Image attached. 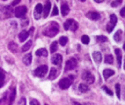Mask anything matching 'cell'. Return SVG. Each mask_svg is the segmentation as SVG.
I'll return each instance as SVG.
<instances>
[{
    "mask_svg": "<svg viewBox=\"0 0 125 105\" xmlns=\"http://www.w3.org/2000/svg\"><path fill=\"white\" fill-rule=\"evenodd\" d=\"M59 33V25L55 22H51L49 24L48 27L43 31L44 35L49 36V37H53Z\"/></svg>",
    "mask_w": 125,
    "mask_h": 105,
    "instance_id": "cell-1",
    "label": "cell"
},
{
    "mask_svg": "<svg viewBox=\"0 0 125 105\" xmlns=\"http://www.w3.org/2000/svg\"><path fill=\"white\" fill-rule=\"evenodd\" d=\"M72 79H73V76H69L67 78L63 79V80H61L59 82V87L62 89H67L72 84Z\"/></svg>",
    "mask_w": 125,
    "mask_h": 105,
    "instance_id": "cell-2",
    "label": "cell"
},
{
    "mask_svg": "<svg viewBox=\"0 0 125 105\" xmlns=\"http://www.w3.org/2000/svg\"><path fill=\"white\" fill-rule=\"evenodd\" d=\"M47 71H48L47 65H41V66H39L38 68H36V69L34 70V75H35L36 77L42 78V77H44V76L47 74Z\"/></svg>",
    "mask_w": 125,
    "mask_h": 105,
    "instance_id": "cell-3",
    "label": "cell"
},
{
    "mask_svg": "<svg viewBox=\"0 0 125 105\" xmlns=\"http://www.w3.org/2000/svg\"><path fill=\"white\" fill-rule=\"evenodd\" d=\"M77 66V61L76 59H74V58H70L66 61V67H65V71L67 72V71H70V70H73L74 68H76Z\"/></svg>",
    "mask_w": 125,
    "mask_h": 105,
    "instance_id": "cell-4",
    "label": "cell"
},
{
    "mask_svg": "<svg viewBox=\"0 0 125 105\" xmlns=\"http://www.w3.org/2000/svg\"><path fill=\"white\" fill-rule=\"evenodd\" d=\"M116 23H117V18H116V16H115L114 14H111V15H110V22L109 23L108 27H107V31H108L109 33H111V32L113 31Z\"/></svg>",
    "mask_w": 125,
    "mask_h": 105,
    "instance_id": "cell-5",
    "label": "cell"
},
{
    "mask_svg": "<svg viewBox=\"0 0 125 105\" xmlns=\"http://www.w3.org/2000/svg\"><path fill=\"white\" fill-rule=\"evenodd\" d=\"M27 11L28 10H27L26 6H20V7L15 9V16L18 17V18H22V17H23L24 15H26Z\"/></svg>",
    "mask_w": 125,
    "mask_h": 105,
    "instance_id": "cell-6",
    "label": "cell"
},
{
    "mask_svg": "<svg viewBox=\"0 0 125 105\" xmlns=\"http://www.w3.org/2000/svg\"><path fill=\"white\" fill-rule=\"evenodd\" d=\"M82 79L87 83V84H93L95 81V78L94 76L90 73V72H84L82 75Z\"/></svg>",
    "mask_w": 125,
    "mask_h": 105,
    "instance_id": "cell-7",
    "label": "cell"
},
{
    "mask_svg": "<svg viewBox=\"0 0 125 105\" xmlns=\"http://www.w3.org/2000/svg\"><path fill=\"white\" fill-rule=\"evenodd\" d=\"M43 12V7L40 3L36 4L35 6V9H34V18L35 20H39L40 19V16H41V13Z\"/></svg>",
    "mask_w": 125,
    "mask_h": 105,
    "instance_id": "cell-8",
    "label": "cell"
},
{
    "mask_svg": "<svg viewBox=\"0 0 125 105\" xmlns=\"http://www.w3.org/2000/svg\"><path fill=\"white\" fill-rule=\"evenodd\" d=\"M7 96H8V100H9V105H12L14 102L15 96H16V88L12 87L11 91H10V93H7Z\"/></svg>",
    "mask_w": 125,
    "mask_h": 105,
    "instance_id": "cell-9",
    "label": "cell"
},
{
    "mask_svg": "<svg viewBox=\"0 0 125 105\" xmlns=\"http://www.w3.org/2000/svg\"><path fill=\"white\" fill-rule=\"evenodd\" d=\"M50 9H51V2L49 1H46V3H45V6H44V8H43V16L46 18L48 15H49V12H50Z\"/></svg>",
    "mask_w": 125,
    "mask_h": 105,
    "instance_id": "cell-10",
    "label": "cell"
},
{
    "mask_svg": "<svg viewBox=\"0 0 125 105\" xmlns=\"http://www.w3.org/2000/svg\"><path fill=\"white\" fill-rule=\"evenodd\" d=\"M86 17L89 18L90 20H93V21H97L100 19V14L97 13V12H88L86 14Z\"/></svg>",
    "mask_w": 125,
    "mask_h": 105,
    "instance_id": "cell-11",
    "label": "cell"
},
{
    "mask_svg": "<svg viewBox=\"0 0 125 105\" xmlns=\"http://www.w3.org/2000/svg\"><path fill=\"white\" fill-rule=\"evenodd\" d=\"M62 61H63V57L61 54H56L55 56L52 57V63L55 65H61Z\"/></svg>",
    "mask_w": 125,
    "mask_h": 105,
    "instance_id": "cell-12",
    "label": "cell"
},
{
    "mask_svg": "<svg viewBox=\"0 0 125 105\" xmlns=\"http://www.w3.org/2000/svg\"><path fill=\"white\" fill-rule=\"evenodd\" d=\"M29 33H28L27 31H22V32L20 33V35H19V39H20V41H21V42H23L24 40H27V38L29 37Z\"/></svg>",
    "mask_w": 125,
    "mask_h": 105,
    "instance_id": "cell-13",
    "label": "cell"
},
{
    "mask_svg": "<svg viewBox=\"0 0 125 105\" xmlns=\"http://www.w3.org/2000/svg\"><path fill=\"white\" fill-rule=\"evenodd\" d=\"M93 59L96 63H101L102 61V54L100 53V52L98 51H95L94 53H93Z\"/></svg>",
    "mask_w": 125,
    "mask_h": 105,
    "instance_id": "cell-14",
    "label": "cell"
},
{
    "mask_svg": "<svg viewBox=\"0 0 125 105\" xmlns=\"http://www.w3.org/2000/svg\"><path fill=\"white\" fill-rule=\"evenodd\" d=\"M57 76H58V71L55 68H52L50 70V74L48 76V79L49 80H55V78H57Z\"/></svg>",
    "mask_w": 125,
    "mask_h": 105,
    "instance_id": "cell-15",
    "label": "cell"
},
{
    "mask_svg": "<svg viewBox=\"0 0 125 105\" xmlns=\"http://www.w3.org/2000/svg\"><path fill=\"white\" fill-rule=\"evenodd\" d=\"M61 11H62V15L63 16H66L69 12V7L66 3H63L62 4V7H61Z\"/></svg>",
    "mask_w": 125,
    "mask_h": 105,
    "instance_id": "cell-16",
    "label": "cell"
},
{
    "mask_svg": "<svg viewBox=\"0 0 125 105\" xmlns=\"http://www.w3.org/2000/svg\"><path fill=\"white\" fill-rule=\"evenodd\" d=\"M114 52H115V54H116V58H117V64H118V67H120V66H121V60H122L121 51H120L118 48H115Z\"/></svg>",
    "mask_w": 125,
    "mask_h": 105,
    "instance_id": "cell-17",
    "label": "cell"
},
{
    "mask_svg": "<svg viewBox=\"0 0 125 105\" xmlns=\"http://www.w3.org/2000/svg\"><path fill=\"white\" fill-rule=\"evenodd\" d=\"M31 61H32V55L29 53V54H27L26 56L23 57V63L26 64L27 66H29L31 64Z\"/></svg>",
    "mask_w": 125,
    "mask_h": 105,
    "instance_id": "cell-18",
    "label": "cell"
},
{
    "mask_svg": "<svg viewBox=\"0 0 125 105\" xmlns=\"http://www.w3.org/2000/svg\"><path fill=\"white\" fill-rule=\"evenodd\" d=\"M112 75H114V72H113L112 70H110V69H106V70H104V72H103V76H104L105 79H109V78L111 77Z\"/></svg>",
    "mask_w": 125,
    "mask_h": 105,
    "instance_id": "cell-19",
    "label": "cell"
},
{
    "mask_svg": "<svg viewBox=\"0 0 125 105\" xmlns=\"http://www.w3.org/2000/svg\"><path fill=\"white\" fill-rule=\"evenodd\" d=\"M35 54H36L37 56H44V57H46V56L48 55V52H47V50H46L45 48H40V49H38V50L35 52Z\"/></svg>",
    "mask_w": 125,
    "mask_h": 105,
    "instance_id": "cell-20",
    "label": "cell"
},
{
    "mask_svg": "<svg viewBox=\"0 0 125 105\" xmlns=\"http://www.w3.org/2000/svg\"><path fill=\"white\" fill-rule=\"evenodd\" d=\"M5 81V73L2 69H0V88H2Z\"/></svg>",
    "mask_w": 125,
    "mask_h": 105,
    "instance_id": "cell-21",
    "label": "cell"
},
{
    "mask_svg": "<svg viewBox=\"0 0 125 105\" xmlns=\"http://www.w3.org/2000/svg\"><path fill=\"white\" fill-rule=\"evenodd\" d=\"M9 48H10V50L13 52V53H16V52L18 51V45L15 43V42H13V41H11L10 43H9Z\"/></svg>",
    "mask_w": 125,
    "mask_h": 105,
    "instance_id": "cell-22",
    "label": "cell"
},
{
    "mask_svg": "<svg viewBox=\"0 0 125 105\" xmlns=\"http://www.w3.org/2000/svg\"><path fill=\"white\" fill-rule=\"evenodd\" d=\"M31 44H32V41L31 40H29L26 44H23V46L22 47V50L23 51V52H26V51H28L30 47H31Z\"/></svg>",
    "mask_w": 125,
    "mask_h": 105,
    "instance_id": "cell-23",
    "label": "cell"
},
{
    "mask_svg": "<svg viewBox=\"0 0 125 105\" xmlns=\"http://www.w3.org/2000/svg\"><path fill=\"white\" fill-rule=\"evenodd\" d=\"M121 35H122V32L119 30V31H117L115 34H114V35H113V38H114V40L116 41V42H119L120 40H121Z\"/></svg>",
    "mask_w": 125,
    "mask_h": 105,
    "instance_id": "cell-24",
    "label": "cell"
},
{
    "mask_svg": "<svg viewBox=\"0 0 125 105\" xmlns=\"http://www.w3.org/2000/svg\"><path fill=\"white\" fill-rule=\"evenodd\" d=\"M79 90H80L81 92H86V91L89 90V88H88V86L85 85V84H80V85H79Z\"/></svg>",
    "mask_w": 125,
    "mask_h": 105,
    "instance_id": "cell-25",
    "label": "cell"
},
{
    "mask_svg": "<svg viewBox=\"0 0 125 105\" xmlns=\"http://www.w3.org/2000/svg\"><path fill=\"white\" fill-rule=\"evenodd\" d=\"M77 28H78V24L75 22V21H72V23H71V25H70V31H72V32H75L76 30H77Z\"/></svg>",
    "mask_w": 125,
    "mask_h": 105,
    "instance_id": "cell-26",
    "label": "cell"
},
{
    "mask_svg": "<svg viewBox=\"0 0 125 105\" xmlns=\"http://www.w3.org/2000/svg\"><path fill=\"white\" fill-rule=\"evenodd\" d=\"M72 21H73V20L69 19V20H67V21H66V22L64 24V29H65L66 31H67V30H69V29H70V25H71Z\"/></svg>",
    "mask_w": 125,
    "mask_h": 105,
    "instance_id": "cell-27",
    "label": "cell"
},
{
    "mask_svg": "<svg viewBox=\"0 0 125 105\" xmlns=\"http://www.w3.org/2000/svg\"><path fill=\"white\" fill-rule=\"evenodd\" d=\"M105 62L107 64H112L113 63V57L111 55H107L105 57Z\"/></svg>",
    "mask_w": 125,
    "mask_h": 105,
    "instance_id": "cell-28",
    "label": "cell"
},
{
    "mask_svg": "<svg viewBox=\"0 0 125 105\" xmlns=\"http://www.w3.org/2000/svg\"><path fill=\"white\" fill-rule=\"evenodd\" d=\"M59 42H60V44H61L62 46H65V45L67 43V37H66V36H62V37L60 38Z\"/></svg>",
    "mask_w": 125,
    "mask_h": 105,
    "instance_id": "cell-29",
    "label": "cell"
},
{
    "mask_svg": "<svg viewBox=\"0 0 125 105\" xmlns=\"http://www.w3.org/2000/svg\"><path fill=\"white\" fill-rule=\"evenodd\" d=\"M57 48H58V42L55 41V42H53V43L51 44V49H50V50H51L52 53H54V52L57 50Z\"/></svg>",
    "mask_w": 125,
    "mask_h": 105,
    "instance_id": "cell-30",
    "label": "cell"
},
{
    "mask_svg": "<svg viewBox=\"0 0 125 105\" xmlns=\"http://www.w3.org/2000/svg\"><path fill=\"white\" fill-rule=\"evenodd\" d=\"M81 40H82V43H84V44H88V43H89V41H90V38H89V36H88V35H82Z\"/></svg>",
    "mask_w": 125,
    "mask_h": 105,
    "instance_id": "cell-31",
    "label": "cell"
},
{
    "mask_svg": "<svg viewBox=\"0 0 125 105\" xmlns=\"http://www.w3.org/2000/svg\"><path fill=\"white\" fill-rule=\"evenodd\" d=\"M97 40L99 42H106L108 40V38L106 36H104V35H99V36H97Z\"/></svg>",
    "mask_w": 125,
    "mask_h": 105,
    "instance_id": "cell-32",
    "label": "cell"
},
{
    "mask_svg": "<svg viewBox=\"0 0 125 105\" xmlns=\"http://www.w3.org/2000/svg\"><path fill=\"white\" fill-rule=\"evenodd\" d=\"M122 1L123 0H114L113 2H111V6L112 7H117L118 5H120L122 3Z\"/></svg>",
    "mask_w": 125,
    "mask_h": 105,
    "instance_id": "cell-33",
    "label": "cell"
},
{
    "mask_svg": "<svg viewBox=\"0 0 125 105\" xmlns=\"http://www.w3.org/2000/svg\"><path fill=\"white\" fill-rule=\"evenodd\" d=\"M115 90H116V95L118 98H120V85L116 84L115 85Z\"/></svg>",
    "mask_w": 125,
    "mask_h": 105,
    "instance_id": "cell-34",
    "label": "cell"
},
{
    "mask_svg": "<svg viewBox=\"0 0 125 105\" xmlns=\"http://www.w3.org/2000/svg\"><path fill=\"white\" fill-rule=\"evenodd\" d=\"M103 89H104V90H105L109 95H112V91H111L110 89H109V88H108V87L104 86V87H103Z\"/></svg>",
    "mask_w": 125,
    "mask_h": 105,
    "instance_id": "cell-35",
    "label": "cell"
},
{
    "mask_svg": "<svg viewBox=\"0 0 125 105\" xmlns=\"http://www.w3.org/2000/svg\"><path fill=\"white\" fill-rule=\"evenodd\" d=\"M30 105H40L39 101L36 100V99H30V102H29Z\"/></svg>",
    "mask_w": 125,
    "mask_h": 105,
    "instance_id": "cell-36",
    "label": "cell"
},
{
    "mask_svg": "<svg viewBox=\"0 0 125 105\" xmlns=\"http://www.w3.org/2000/svg\"><path fill=\"white\" fill-rule=\"evenodd\" d=\"M52 15L53 16H56V15H58V8L55 6L54 7V9H53V13H52Z\"/></svg>",
    "mask_w": 125,
    "mask_h": 105,
    "instance_id": "cell-37",
    "label": "cell"
},
{
    "mask_svg": "<svg viewBox=\"0 0 125 105\" xmlns=\"http://www.w3.org/2000/svg\"><path fill=\"white\" fill-rule=\"evenodd\" d=\"M120 15H121L122 17H124V18H125V7L120 11Z\"/></svg>",
    "mask_w": 125,
    "mask_h": 105,
    "instance_id": "cell-38",
    "label": "cell"
},
{
    "mask_svg": "<svg viewBox=\"0 0 125 105\" xmlns=\"http://www.w3.org/2000/svg\"><path fill=\"white\" fill-rule=\"evenodd\" d=\"M20 1H21V0H15V1L13 2V4H12V5H16V4H18Z\"/></svg>",
    "mask_w": 125,
    "mask_h": 105,
    "instance_id": "cell-39",
    "label": "cell"
},
{
    "mask_svg": "<svg viewBox=\"0 0 125 105\" xmlns=\"http://www.w3.org/2000/svg\"><path fill=\"white\" fill-rule=\"evenodd\" d=\"M94 1H96L97 3H101V2H103L104 0H94Z\"/></svg>",
    "mask_w": 125,
    "mask_h": 105,
    "instance_id": "cell-40",
    "label": "cell"
},
{
    "mask_svg": "<svg viewBox=\"0 0 125 105\" xmlns=\"http://www.w3.org/2000/svg\"><path fill=\"white\" fill-rule=\"evenodd\" d=\"M73 105H82L81 103H78V102H73Z\"/></svg>",
    "mask_w": 125,
    "mask_h": 105,
    "instance_id": "cell-41",
    "label": "cell"
},
{
    "mask_svg": "<svg viewBox=\"0 0 125 105\" xmlns=\"http://www.w3.org/2000/svg\"><path fill=\"white\" fill-rule=\"evenodd\" d=\"M79 1H81V2H84V1H86V0H79Z\"/></svg>",
    "mask_w": 125,
    "mask_h": 105,
    "instance_id": "cell-42",
    "label": "cell"
},
{
    "mask_svg": "<svg viewBox=\"0 0 125 105\" xmlns=\"http://www.w3.org/2000/svg\"><path fill=\"white\" fill-rule=\"evenodd\" d=\"M124 99H125V88H124Z\"/></svg>",
    "mask_w": 125,
    "mask_h": 105,
    "instance_id": "cell-43",
    "label": "cell"
},
{
    "mask_svg": "<svg viewBox=\"0 0 125 105\" xmlns=\"http://www.w3.org/2000/svg\"><path fill=\"white\" fill-rule=\"evenodd\" d=\"M123 48H124V50H125V43H124V46H123Z\"/></svg>",
    "mask_w": 125,
    "mask_h": 105,
    "instance_id": "cell-44",
    "label": "cell"
},
{
    "mask_svg": "<svg viewBox=\"0 0 125 105\" xmlns=\"http://www.w3.org/2000/svg\"><path fill=\"white\" fill-rule=\"evenodd\" d=\"M124 69H125V60H124Z\"/></svg>",
    "mask_w": 125,
    "mask_h": 105,
    "instance_id": "cell-45",
    "label": "cell"
},
{
    "mask_svg": "<svg viewBox=\"0 0 125 105\" xmlns=\"http://www.w3.org/2000/svg\"><path fill=\"white\" fill-rule=\"evenodd\" d=\"M86 105H91V104H86Z\"/></svg>",
    "mask_w": 125,
    "mask_h": 105,
    "instance_id": "cell-46",
    "label": "cell"
},
{
    "mask_svg": "<svg viewBox=\"0 0 125 105\" xmlns=\"http://www.w3.org/2000/svg\"><path fill=\"white\" fill-rule=\"evenodd\" d=\"M3 1H6V0H3Z\"/></svg>",
    "mask_w": 125,
    "mask_h": 105,
    "instance_id": "cell-47",
    "label": "cell"
},
{
    "mask_svg": "<svg viewBox=\"0 0 125 105\" xmlns=\"http://www.w3.org/2000/svg\"><path fill=\"white\" fill-rule=\"evenodd\" d=\"M45 105H47V104H45Z\"/></svg>",
    "mask_w": 125,
    "mask_h": 105,
    "instance_id": "cell-48",
    "label": "cell"
}]
</instances>
